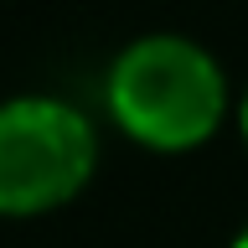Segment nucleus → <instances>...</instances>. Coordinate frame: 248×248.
<instances>
[{"instance_id":"obj_1","label":"nucleus","mask_w":248,"mask_h":248,"mask_svg":"<svg viewBox=\"0 0 248 248\" xmlns=\"http://www.w3.org/2000/svg\"><path fill=\"white\" fill-rule=\"evenodd\" d=\"M104 108L124 135L160 155L197 150L222 129L232 88L222 62L191 36L150 31L119 46L104 78Z\"/></svg>"},{"instance_id":"obj_2","label":"nucleus","mask_w":248,"mask_h":248,"mask_svg":"<svg viewBox=\"0 0 248 248\" xmlns=\"http://www.w3.org/2000/svg\"><path fill=\"white\" fill-rule=\"evenodd\" d=\"M98 129L83 108L52 93L0 104V217L57 212L93 181Z\"/></svg>"},{"instance_id":"obj_3","label":"nucleus","mask_w":248,"mask_h":248,"mask_svg":"<svg viewBox=\"0 0 248 248\" xmlns=\"http://www.w3.org/2000/svg\"><path fill=\"white\" fill-rule=\"evenodd\" d=\"M238 129H243V145H248V88H243V98H238Z\"/></svg>"},{"instance_id":"obj_4","label":"nucleus","mask_w":248,"mask_h":248,"mask_svg":"<svg viewBox=\"0 0 248 248\" xmlns=\"http://www.w3.org/2000/svg\"><path fill=\"white\" fill-rule=\"evenodd\" d=\"M232 248H248V228H243V232H238V238H232Z\"/></svg>"}]
</instances>
